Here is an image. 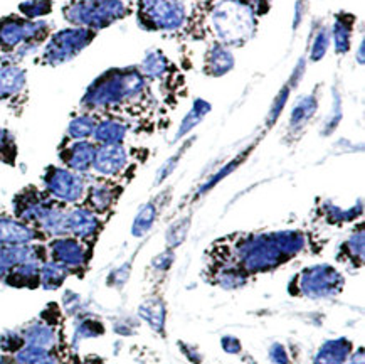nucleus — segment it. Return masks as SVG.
<instances>
[{"instance_id":"a19ab883","label":"nucleus","mask_w":365,"mask_h":364,"mask_svg":"<svg viewBox=\"0 0 365 364\" xmlns=\"http://www.w3.org/2000/svg\"><path fill=\"white\" fill-rule=\"evenodd\" d=\"M221 346L226 353L229 354H237L241 351V343L240 339L232 338V335H226V338H222L221 340Z\"/></svg>"},{"instance_id":"2eb2a0df","label":"nucleus","mask_w":365,"mask_h":364,"mask_svg":"<svg viewBox=\"0 0 365 364\" xmlns=\"http://www.w3.org/2000/svg\"><path fill=\"white\" fill-rule=\"evenodd\" d=\"M96 148L93 140H68L66 146L61 147L59 161L63 167L84 176L93 169Z\"/></svg>"},{"instance_id":"412c9836","label":"nucleus","mask_w":365,"mask_h":364,"mask_svg":"<svg viewBox=\"0 0 365 364\" xmlns=\"http://www.w3.org/2000/svg\"><path fill=\"white\" fill-rule=\"evenodd\" d=\"M24 339V344L27 346H34L46 349V351L53 353V349L58 344V333H56V328L51 322L37 319L31 324H27L24 329L19 330Z\"/></svg>"},{"instance_id":"c03bdc74","label":"nucleus","mask_w":365,"mask_h":364,"mask_svg":"<svg viewBox=\"0 0 365 364\" xmlns=\"http://www.w3.org/2000/svg\"><path fill=\"white\" fill-rule=\"evenodd\" d=\"M42 364H58V363H56V361H54V358H51V359H49V361H46V363H42Z\"/></svg>"},{"instance_id":"f3484780","label":"nucleus","mask_w":365,"mask_h":364,"mask_svg":"<svg viewBox=\"0 0 365 364\" xmlns=\"http://www.w3.org/2000/svg\"><path fill=\"white\" fill-rule=\"evenodd\" d=\"M27 71L19 63H0V101L12 103L26 93Z\"/></svg>"},{"instance_id":"ddd939ff","label":"nucleus","mask_w":365,"mask_h":364,"mask_svg":"<svg viewBox=\"0 0 365 364\" xmlns=\"http://www.w3.org/2000/svg\"><path fill=\"white\" fill-rule=\"evenodd\" d=\"M130 167V152L125 146H98L93 172L101 179H118Z\"/></svg>"},{"instance_id":"cd10ccee","label":"nucleus","mask_w":365,"mask_h":364,"mask_svg":"<svg viewBox=\"0 0 365 364\" xmlns=\"http://www.w3.org/2000/svg\"><path fill=\"white\" fill-rule=\"evenodd\" d=\"M69 277V272L64 267H61L59 263H56L53 260H44L41 263V272H39V282L41 287L46 290H58L63 287V283L66 282Z\"/></svg>"},{"instance_id":"e433bc0d","label":"nucleus","mask_w":365,"mask_h":364,"mask_svg":"<svg viewBox=\"0 0 365 364\" xmlns=\"http://www.w3.org/2000/svg\"><path fill=\"white\" fill-rule=\"evenodd\" d=\"M105 334V328L100 320L96 319H83L76 325V333H74V338L78 340L81 339H93L98 338V335Z\"/></svg>"},{"instance_id":"423d86ee","label":"nucleus","mask_w":365,"mask_h":364,"mask_svg":"<svg viewBox=\"0 0 365 364\" xmlns=\"http://www.w3.org/2000/svg\"><path fill=\"white\" fill-rule=\"evenodd\" d=\"M96 32L86 27H64L54 34L49 36V39L44 43V48L41 51L39 63L44 66H63L74 58H78L84 49L95 41Z\"/></svg>"},{"instance_id":"5701e85b","label":"nucleus","mask_w":365,"mask_h":364,"mask_svg":"<svg viewBox=\"0 0 365 364\" xmlns=\"http://www.w3.org/2000/svg\"><path fill=\"white\" fill-rule=\"evenodd\" d=\"M355 26V16L347 12H340L335 16L334 24L330 27L331 43H334L335 53L341 56L347 54L352 48V34Z\"/></svg>"},{"instance_id":"a211bd4d","label":"nucleus","mask_w":365,"mask_h":364,"mask_svg":"<svg viewBox=\"0 0 365 364\" xmlns=\"http://www.w3.org/2000/svg\"><path fill=\"white\" fill-rule=\"evenodd\" d=\"M46 240L39 230L27 223L19 221L17 218H0V248L16 245H31Z\"/></svg>"},{"instance_id":"1a4fd4ad","label":"nucleus","mask_w":365,"mask_h":364,"mask_svg":"<svg viewBox=\"0 0 365 364\" xmlns=\"http://www.w3.org/2000/svg\"><path fill=\"white\" fill-rule=\"evenodd\" d=\"M42 191L66 206L81 204L88 189V181L83 174L73 172L63 166H49L42 174Z\"/></svg>"},{"instance_id":"f257e3e1","label":"nucleus","mask_w":365,"mask_h":364,"mask_svg":"<svg viewBox=\"0 0 365 364\" xmlns=\"http://www.w3.org/2000/svg\"><path fill=\"white\" fill-rule=\"evenodd\" d=\"M310 246V236L303 230L237 233L212 243L207 267L232 265L247 277L271 273L297 258Z\"/></svg>"},{"instance_id":"4be33fe9","label":"nucleus","mask_w":365,"mask_h":364,"mask_svg":"<svg viewBox=\"0 0 365 364\" xmlns=\"http://www.w3.org/2000/svg\"><path fill=\"white\" fill-rule=\"evenodd\" d=\"M365 256V233L364 226L359 225V228L350 233L347 240H345L339 246L336 251V260L340 263L347 265L350 268H360L364 265Z\"/></svg>"},{"instance_id":"7c9ffc66","label":"nucleus","mask_w":365,"mask_h":364,"mask_svg":"<svg viewBox=\"0 0 365 364\" xmlns=\"http://www.w3.org/2000/svg\"><path fill=\"white\" fill-rule=\"evenodd\" d=\"M317 108H318V100L315 98V95H307V96L299 98L292 110L289 127L302 128L307 121L312 120V116L315 115Z\"/></svg>"},{"instance_id":"c9c22d12","label":"nucleus","mask_w":365,"mask_h":364,"mask_svg":"<svg viewBox=\"0 0 365 364\" xmlns=\"http://www.w3.org/2000/svg\"><path fill=\"white\" fill-rule=\"evenodd\" d=\"M17 156L16 138L11 133V130L0 128V161L12 164L14 158Z\"/></svg>"},{"instance_id":"f704fd0d","label":"nucleus","mask_w":365,"mask_h":364,"mask_svg":"<svg viewBox=\"0 0 365 364\" xmlns=\"http://www.w3.org/2000/svg\"><path fill=\"white\" fill-rule=\"evenodd\" d=\"M330 43H331L330 27H327V26L320 27V29L317 31L315 39H313V44H312V49H310V61H312V63H318V61H322L325 58V54L329 53Z\"/></svg>"},{"instance_id":"aec40b11","label":"nucleus","mask_w":365,"mask_h":364,"mask_svg":"<svg viewBox=\"0 0 365 364\" xmlns=\"http://www.w3.org/2000/svg\"><path fill=\"white\" fill-rule=\"evenodd\" d=\"M236 59L231 48L219 43H210L202 59V73L209 78H222L232 71Z\"/></svg>"},{"instance_id":"7ed1b4c3","label":"nucleus","mask_w":365,"mask_h":364,"mask_svg":"<svg viewBox=\"0 0 365 364\" xmlns=\"http://www.w3.org/2000/svg\"><path fill=\"white\" fill-rule=\"evenodd\" d=\"M214 43L241 48L255 37L257 14L246 0H219L209 12Z\"/></svg>"},{"instance_id":"bb28decb","label":"nucleus","mask_w":365,"mask_h":364,"mask_svg":"<svg viewBox=\"0 0 365 364\" xmlns=\"http://www.w3.org/2000/svg\"><path fill=\"white\" fill-rule=\"evenodd\" d=\"M100 115L83 111L71 118L66 128V140H91Z\"/></svg>"},{"instance_id":"37998d69","label":"nucleus","mask_w":365,"mask_h":364,"mask_svg":"<svg viewBox=\"0 0 365 364\" xmlns=\"http://www.w3.org/2000/svg\"><path fill=\"white\" fill-rule=\"evenodd\" d=\"M355 59H357V63L360 64V66H364V63H365V41L364 39H360L359 51H357V54H355Z\"/></svg>"},{"instance_id":"58836bf2","label":"nucleus","mask_w":365,"mask_h":364,"mask_svg":"<svg viewBox=\"0 0 365 364\" xmlns=\"http://www.w3.org/2000/svg\"><path fill=\"white\" fill-rule=\"evenodd\" d=\"M187 230H189V219L175 223V225L170 228V231L167 233V243H170L172 248H174V246H179L180 243L184 241Z\"/></svg>"},{"instance_id":"dca6fc26","label":"nucleus","mask_w":365,"mask_h":364,"mask_svg":"<svg viewBox=\"0 0 365 364\" xmlns=\"http://www.w3.org/2000/svg\"><path fill=\"white\" fill-rule=\"evenodd\" d=\"M29 260H48L46 246L39 245V243H31V245H16L0 248V282H4V278H6L17 265Z\"/></svg>"},{"instance_id":"72a5a7b5","label":"nucleus","mask_w":365,"mask_h":364,"mask_svg":"<svg viewBox=\"0 0 365 364\" xmlns=\"http://www.w3.org/2000/svg\"><path fill=\"white\" fill-rule=\"evenodd\" d=\"M19 12L29 21H39L53 12V0H26L19 6Z\"/></svg>"},{"instance_id":"79ce46f5","label":"nucleus","mask_w":365,"mask_h":364,"mask_svg":"<svg viewBox=\"0 0 365 364\" xmlns=\"http://www.w3.org/2000/svg\"><path fill=\"white\" fill-rule=\"evenodd\" d=\"M246 2H250L252 7H255V11L257 16H259L261 12H264L266 9H268V2L269 0H246Z\"/></svg>"},{"instance_id":"f03ea898","label":"nucleus","mask_w":365,"mask_h":364,"mask_svg":"<svg viewBox=\"0 0 365 364\" xmlns=\"http://www.w3.org/2000/svg\"><path fill=\"white\" fill-rule=\"evenodd\" d=\"M155 98L150 81L138 66L111 68L100 74L81 98L83 111L100 115L108 111L142 113L152 111Z\"/></svg>"},{"instance_id":"39448f33","label":"nucleus","mask_w":365,"mask_h":364,"mask_svg":"<svg viewBox=\"0 0 365 364\" xmlns=\"http://www.w3.org/2000/svg\"><path fill=\"white\" fill-rule=\"evenodd\" d=\"M288 285V292L294 297L324 300V298L336 297L344 290L345 277L331 265L320 263L303 268L294 275Z\"/></svg>"},{"instance_id":"20e7f679","label":"nucleus","mask_w":365,"mask_h":364,"mask_svg":"<svg viewBox=\"0 0 365 364\" xmlns=\"http://www.w3.org/2000/svg\"><path fill=\"white\" fill-rule=\"evenodd\" d=\"M63 16L74 27L98 32L130 16V9L123 0H71Z\"/></svg>"},{"instance_id":"9d476101","label":"nucleus","mask_w":365,"mask_h":364,"mask_svg":"<svg viewBox=\"0 0 365 364\" xmlns=\"http://www.w3.org/2000/svg\"><path fill=\"white\" fill-rule=\"evenodd\" d=\"M91 245L84 243L74 236H58L51 238V241L46 246L48 258L59 263L69 273L83 272L86 270L91 258Z\"/></svg>"},{"instance_id":"473e14b6","label":"nucleus","mask_w":365,"mask_h":364,"mask_svg":"<svg viewBox=\"0 0 365 364\" xmlns=\"http://www.w3.org/2000/svg\"><path fill=\"white\" fill-rule=\"evenodd\" d=\"M158 199L155 201H150V203L145 204V206L140 209L137 218H135L133 221V226H132V233L133 236H143L147 235V233L152 230L153 223L157 221V216H158Z\"/></svg>"},{"instance_id":"4468645a","label":"nucleus","mask_w":365,"mask_h":364,"mask_svg":"<svg viewBox=\"0 0 365 364\" xmlns=\"http://www.w3.org/2000/svg\"><path fill=\"white\" fill-rule=\"evenodd\" d=\"M121 193H123V188L120 184H116L115 181L100 179L88 184L86 194H84L81 204L90 208L98 216H105V214L113 211Z\"/></svg>"},{"instance_id":"c756f323","label":"nucleus","mask_w":365,"mask_h":364,"mask_svg":"<svg viewBox=\"0 0 365 364\" xmlns=\"http://www.w3.org/2000/svg\"><path fill=\"white\" fill-rule=\"evenodd\" d=\"M210 111V103L209 101L202 100V98H199V100H195V103L192 105V108L189 110V113L185 115V118L182 120L179 130H177L175 133V140H180L184 138L187 133H190L192 130H194L200 121L204 120V116L207 115Z\"/></svg>"},{"instance_id":"393cba45","label":"nucleus","mask_w":365,"mask_h":364,"mask_svg":"<svg viewBox=\"0 0 365 364\" xmlns=\"http://www.w3.org/2000/svg\"><path fill=\"white\" fill-rule=\"evenodd\" d=\"M41 260H29L24 263L17 265L11 273L4 278V283L14 288H37L41 287L39 272Z\"/></svg>"},{"instance_id":"c85d7f7f","label":"nucleus","mask_w":365,"mask_h":364,"mask_svg":"<svg viewBox=\"0 0 365 364\" xmlns=\"http://www.w3.org/2000/svg\"><path fill=\"white\" fill-rule=\"evenodd\" d=\"M320 214L322 218L325 219V223L329 225H335V226H341L345 223L354 221L359 216H362V203H359V206H354L350 209H341L339 206H335L334 203H324L320 206Z\"/></svg>"},{"instance_id":"ea45409f","label":"nucleus","mask_w":365,"mask_h":364,"mask_svg":"<svg viewBox=\"0 0 365 364\" xmlns=\"http://www.w3.org/2000/svg\"><path fill=\"white\" fill-rule=\"evenodd\" d=\"M269 358H271V361L276 364H288L289 363L287 349H284L282 344H273V346H271Z\"/></svg>"},{"instance_id":"a878e982","label":"nucleus","mask_w":365,"mask_h":364,"mask_svg":"<svg viewBox=\"0 0 365 364\" xmlns=\"http://www.w3.org/2000/svg\"><path fill=\"white\" fill-rule=\"evenodd\" d=\"M138 68L148 81H155V79L157 81H162V79L170 76L172 63L170 59L163 54L162 49H152L143 56Z\"/></svg>"},{"instance_id":"6ab92c4d","label":"nucleus","mask_w":365,"mask_h":364,"mask_svg":"<svg viewBox=\"0 0 365 364\" xmlns=\"http://www.w3.org/2000/svg\"><path fill=\"white\" fill-rule=\"evenodd\" d=\"M130 133L128 121L121 116H100L91 140L96 146H125Z\"/></svg>"},{"instance_id":"4c0bfd02","label":"nucleus","mask_w":365,"mask_h":364,"mask_svg":"<svg viewBox=\"0 0 365 364\" xmlns=\"http://www.w3.org/2000/svg\"><path fill=\"white\" fill-rule=\"evenodd\" d=\"M22 346H24V339H22L19 330H9V333H4L0 335V349L6 351L7 354H14Z\"/></svg>"},{"instance_id":"f8f14e48","label":"nucleus","mask_w":365,"mask_h":364,"mask_svg":"<svg viewBox=\"0 0 365 364\" xmlns=\"http://www.w3.org/2000/svg\"><path fill=\"white\" fill-rule=\"evenodd\" d=\"M103 228L101 216L93 213L90 208L76 204L69 206L66 211V235L78 238L88 245H91L100 235Z\"/></svg>"},{"instance_id":"2f4dec72","label":"nucleus","mask_w":365,"mask_h":364,"mask_svg":"<svg viewBox=\"0 0 365 364\" xmlns=\"http://www.w3.org/2000/svg\"><path fill=\"white\" fill-rule=\"evenodd\" d=\"M140 317L145 322H148L150 328L155 329L157 333H162L165 328V305L160 298L147 300L143 305H140Z\"/></svg>"},{"instance_id":"6e6552de","label":"nucleus","mask_w":365,"mask_h":364,"mask_svg":"<svg viewBox=\"0 0 365 364\" xmlns=\"http://www.w3.org/2000/svg\"><path fill=\"white\" fill-rule=\"evenodd\" d=\"M187 19L182 0H138V26L145 31L175 32Z\"/></svg>"},{"instance_id":"0eeeda50","label":"nucleus","mask_w":365,"mask_h":364,"mask_svg":"<svg viewBox=\"0 0 365 364\" xmlns=\"http://www.w3.org/2000/svg\"><path fill=\"white\" fill-rule=\"evenodd\" d=\"M51 36V26L46 21H29L22 16L0 19V53L11 56L24 44L42 46Z\"/></svg>"},{"instance_id":"b1692460","label":"nucleus","mask_w":365,"mask_h":364,"mask_svg":"<svg viewBox=\"0 0 365 364\" xmlns=\"http://www.w3.org/2000/svg\"><path fill=\"white\" fill-rule=\"evenodd\" d=\"M354 351V344L347 338L327 340L318 349L312 364H345Z\"/></svg>"},{"instance_id":"9b49d317","label":"nucleus","mask_w":365,"mask_h":364,"mask_svg":"<svg viewBox=\"0 0 365 364\" xmlns=\"http://www.w3.org/2000/svg\"><path fill=\"white\" fill-rule=\"evenodd\" d=\"M56 203L58 201L49 198L44 191L37 189L34 186H29V188L22 189L12 201L14 218L34 226L37 230V226L41 225L42 219L53 209Z\"/></svg>"}]
</instances>
